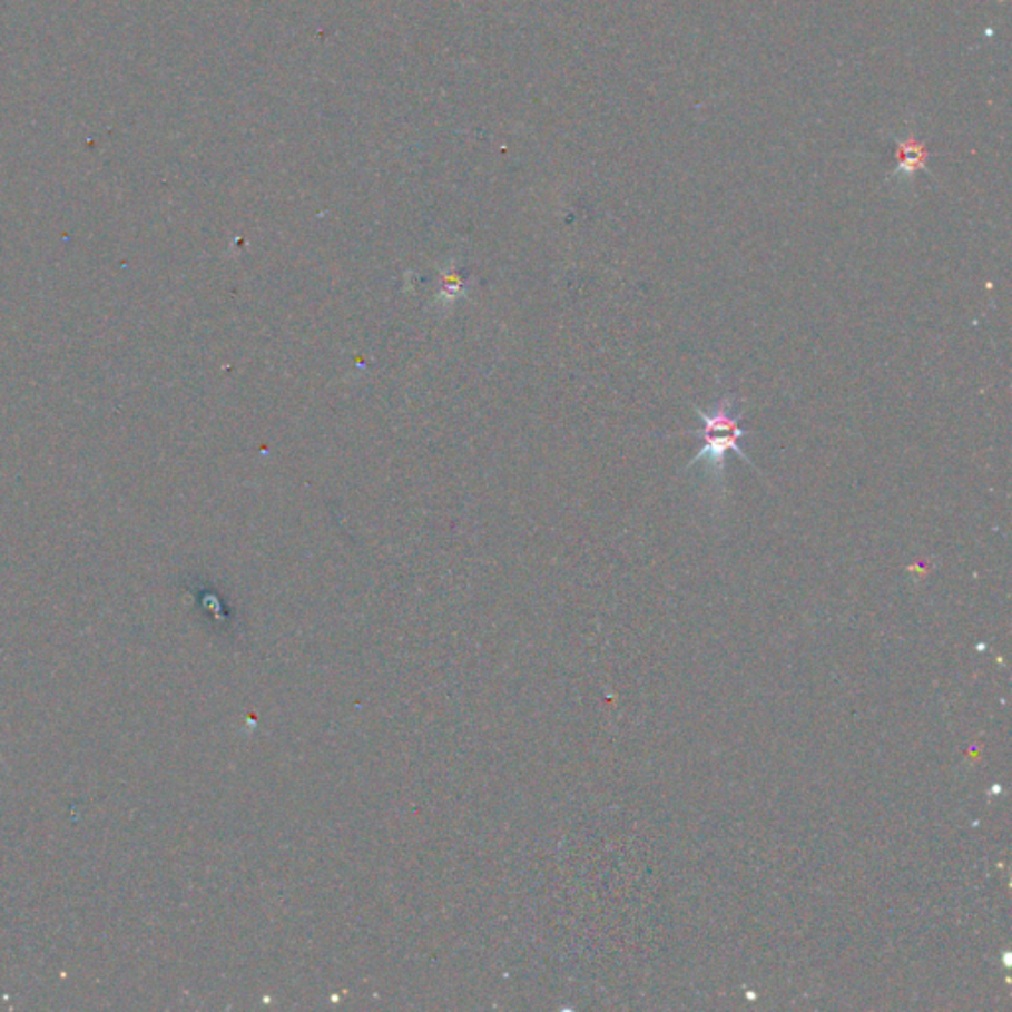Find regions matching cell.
I'll list each match as a JSON object with an SVG mask.
<instances>
[{
	"label": "cell",
	"mask_w": 1012,
	"mask_h": 1012,
	"mask_svg": "<svg viewBox=\"0 0 1012 1012\" xmlns=\"http://www.w3.org/2000/svg\"><path fill=\"white\" fill-rule=\"evenodd\" d=\"M690 407L695 410L696 414L700 415L705 428L702 430H688L685 433L700 435L705 440V448L688 461L687 471L692 469L696 463H702L705 465V475L723 491L724 483H726V458H728V451H734L739 459H744L749 466H754L751 459L738 445V441L744 435H748L746 430L739 428V422L744 417L746 407L736 400L734 394H724L713 405L710 414L702 412L696 404H690Z\"/></svg>",
	"instance_id": "cell-1"
}]
</instances>
